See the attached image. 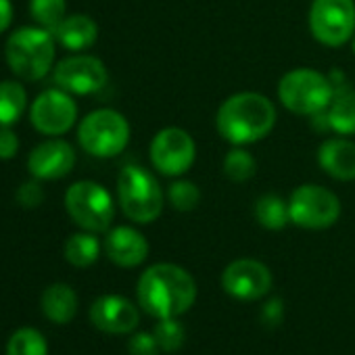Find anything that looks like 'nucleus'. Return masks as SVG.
<instances>
[{"instance_id": "obj_2", "label": "nucleus", "mask_w": 355, "mask_h": 355, "mask_svg": "<svg viewBox=\"0 0 355 355\" xmlns=\"http://www.w3.org/2000/svg\"><path fill=\"white\" fill-rule=\"evenodd\" d=\"M276 119V105L266 94L247 90L228 96L220 105L216 113V128L232 146H249L270 136Z\"/></svg>"}, {"instance_id": "obj_32", "label": "nucleus", "mask_w": 355, "mask_h": 355, "mask_svg": "<svg viewBox=\"0 0 355 355\" xmlns=\"http://www.w3.org/2000/svg\"><path fill=\"white\" fill-rule=\"evenodd\" d=\"M19 153V138L11 128H0V161L15 159Z\"/></svg>"}, {"instance_id": "obj_21", "label": "nucleus", "mask_w": 355, "mask_h": 355, "mask_svg": "<svg viewBox=\"0 0 355 355\" xmlns=\"http://www.w3.org/2000/svg\"><path fill=\"white\" fill-rule=\"evenodd\" d=\"M28 111V90L15 80L0 82V128H13Z\"/></svg>"}, {"instance_id": "obj_34", "label": "nucleus", "mask_w": 355, "mask_h": 355, "mask_svg": "<svg viewBox=\"0 0 355 355\" xmlns=\"http://www.w3.org/2000/svg\"><path fill=\"white\" fill-rule=\"evenodd\" d=\"M351 51H353V55H355V34H353V38H351Z\"/></svg>"}, {"instance_id": "obj_20", "label": "nucleus", "mask_w": 355, "mask_h": 355, "mask_svg": "<svg viewBox=\"0 0 355 355\" xmlns=\"http://www.w3.org/2000/svg\"><path fill=\"white\" fill-rule=\"evenodd\" d=\"M326 119L330 132L338 136H353L355 134V90L338 86L334 98L326 109Z\"/></svg>"}, {"instance_id": "obj_7", "label": "nucleus", "mask_w": 355, "mask_h": 355, "mask_svg": "<svg viewBox=\"0 0 355 355\" xmlns=\"http://www.w3.org/2000/svg\"><path fill=\"white\" fill-rule=\"evenodd\" d=\"M69 218L88 232H107L115 220V203L105 187L92 180L73 182L65 193Z\"/></svg>"}, {"instance_id": "obj_30", "label": "nucleus", "mask_w": 355, "mask_h": 355, "mask_svg": "<svg viewBox=\"0 0 355 355\" xmlns=\"http://www.w3.org/2000/svg\"><path fill=\"white\" fill-rule=\"evenodd\" d=\"M128 351H130V355H159L161 347H159L155 334H150V332H136L130 338Z\"/></svg>"}, {"instance_id": "obj_22", "label": "nucleus", "mask_w": 355, "mask_h": 355, "mask_svg": "<svg viewBox=\"0 0 355 355\" xmlns=\"http://www.w3.org/2000/svg\"><path fill=\"white\" fill-rule=\"evenodd\" d=\"M65 259L73 268H90L101 257V241L94 236V232H76L65 241L63 247Z\"/></svg>"}, {"instance_id": "obj_17", "label": "nucleus", "mask_w": 355, "mask_h": 355, "mask_svg": "<svg viewBox=\"0 0 355 355\" xmlns=\"http://www.w3.org/2000/svg\"><path fill=\"white\" fill-rule=\"evenodd\" d=\"M318 163L332 180H355V142L343 136L326 138L318 146Z\"/></svg>"}, {"instance_id": "obj_5", "label": "nucleus", "mask_w": 355, "mask_h": 355, "mask_svg": "<svg viewBox=\"0 0 355 355\" xmlns=\"http://www.w3.org/2000/svg\"><path fill=\"white\" fill-rule=\"evenodd\" d=\"M336 86L332 80L311 67H295L286 71L278 82V101L280 105L295 113L311 117L328 109L334 98Z\"/></svg>"}, {"instance_id": "obj_27", "label": "nucleus", "mask_w": 355, "mask_h": 355, "mask_svg": "<svg viewBox=\"0 0 355 355\" xmlns=\"http://www.w3.org/2000/svg\"><path fill=\"white\" fill-rule=\"evenodd\" d=\"M167 199L175 211H193L201 203V189L187 178H175L167 189Z\"/></svg>"}, {"instance_id": "obj_29", "label": "nucleus", "mask_w": 355, "mask_h": 355, "mask_svg": "<svg viewBox=\"0 0 355 355\" xmlns=\"http://www.w3.org/2000/svg\"><path fill=\"white\" fill-rule=\"evenodd\" d=\"M17 203L24 207V209H36L44 203V189L40 184V180H28L24 184H19L17 189V195H15Z\"/></svg>"}, {"instance_id": "obj_18", "label": "nucleus", "mask_w": 355, "mask_h": 355, "mask_svg": "<svg viewBox=\"0 0 355 355\" xmlns=\"http://www.w3.org/2000/svg\"><path fill=\"white\" fill-rule=\"evenodd\" d=\"M55 38L63 49L82 53L98 40V26L90 15H67L55 30Z\"/></svg>"}, {"instance_id": "obj_4", "label": "nucleus", "mask_w": 355, "mask_h": 355, "mask_svg": "<svg viewBox=\"0 0 355 355\" xmlns=\"http://www.w3.org/2000/svg\"><path fill=\"white\" fill-rule=\"evenodd\" d=\"M117 201L128 220L150 224L165 207V193L157 178L142 165H125L117 175Z\"/></svg>"}, {"instance_id": "obj_11", "label": "nucleus", "mask_w": 355, "mask_h": 355, "mask_svg": "<svg viewBox=\"0 0 355 355\" xmlns=\"http://www.w3.org/2000/svg\"><path fill=\"white\" fill-rule=\"evenodd\" d=\"M55 84L73 94V96H90L101 92L109 82L107 65L92 55H71L61 59L53 69Z\"/></svg>"}, {"instance_id": "obj_12", "label": "nucleus", "mask_w": 355, "mask_h": 355, "mask_svg": "<svg viewBox=\"0 0 355 355\" xmlns=\"http://www.w3.org/2000/svg\"><path fill=\"white\" fill-rule=\"evenodd\" d=\"M30 121L44 136H63L78 121V105L73 94L57 88H49L36 96L30 105Z\"/></svg>"}, {"instance_id": "obj_10", "label": "nucleus", "mask_w": 355, "mask_h": 355, "mask_svg": "<svg viewBox=\"0 0 355 355\" xmlns=\"http://www.w3.org/2000/svg\"><path fill=\"white\" fill-rule=\"evenodd\" d=\"M153 167L167 178H182L197 159L195 138L178 125L159 130L148 146Z\"/></svg>"}, {"instance_id": "obj_26", "label": "nucleus", "mask_w": 355, "mask_h": 355, "mask_svg": "<svg viewBox=\"0 0 355 355\" xmlns=\"http://www.w3.org/2000/svg\"><path fill=\"white\" fill-rule=\"evenodd\" d=\"M7 355H49V345L40 330L19 328L7 343Z\"/></svg>"}, {"instance_id": "obj_6", "label": "nucleus", "mask_w": 355, "mask_h": 355, "mask_svg": "<svg viewBox=\"0 0 355 355\" xmlns=\"http://www.w3.org/2000/svg\"><path fill=\"white\" fill-rule=\"evenodd\" d=\"M130 121L115 109L90 111L78 125L80 146L96 159H113L121 155L130 142Z\"/></svg>"}, {"instance_id": "obj_23", "label": "nucleus", "mask_w": 355, "mask_h": 355, "mask_svg": "<svg viewBox=\"0 0 355 355\" xmlns=\"http://www.w3.org/2000/svg\"><path fill=\"white\" fill-rule=\"evenodd\" d=\"M255 220L261 228L266 230H282L286 228V224H291V214H288V201H284L282 197L268 193L261 195L255 203Z\"/></svg>"}, {"instance_id": "obj_8", "label": "nucleus", "mask_w": 355, "mask_h": 355, "mask_svg": "<svg viewBox=\"0 0 355 355\" xmlns=\"http://www.w3.org/2000/svg\"><path fill=\"white\" fill-rule=\"evenodd\" d=\"M291 224L305 230H326L340 218V199L320 184H301L288 197Z\"/></svg>"}, {"instance_id": "obj_3", "label": "nucleus", "mask_w": 355, "mask_h": 355, "mask_svg": "<svg viewBox=\"0 0 355 355\" xmlns=\"http://www.w3.org/2000/svg\"><path fill=\"white\" fill-rule=\"evenodd\" d=\"M57 38L40 26H26L15 30L5 44V59L11 71L26 80L38 82L55 69Z\"/></svg>"}, {"instance_id": "obj_15", "label": "nucleus", "mask_w": 355, "mask_h": 355, "mask_svg": "<svg viewBox=\"0 0 355 355\" xmlns=\"http://www.w3.org/2000/svg\"><path fill=\"white\" fill-rule=\"evenodd\" d=\"M92 324L109 334H128L132 332L138 322L140 313L132 301L119 295H103L90 307Z\"/></svg>"}, {"instance_id": "obj_16", "label": "nucleus", "mask_w": 355, "mask_h": 355, "mask_svg": "<svg viewBox=\"0 0 355 355\" xmlns=\"http://www.w3.org/2000/svg\"><path fill=\"white\" fill-rule=\"evenodd\" d=\"M105 253L119 268H136L148 257L146 236L132 226H115L105 236Z\"/></svg>"}, {"instance_id": "obj_24", "label": "nucleus", "mask_w": 355, "mask_h": 355, "mask_svg": "<svg viewBox=\"0 0 355 355\" xmlns=\"http://www.w3.org/2000/svg\"><path fill=\"white\" fill-rule=\"evenodd\" d=\"M222 171L230 182L245 184L255 175L257 161L245 146H232L222 161Z\"/></svg>"}, {"instance_id": "obj_1", "label": "nucleus", "mask_w": 355, "mask_h": 355, "mask_svg": "<svg viewBox=\"0 0 355 355\" xmlns=\"http://www.w3.org/2000/svg\"><path fill=\"white\" fill-rule=\"evenodd\" d=\"M136 297L140 307L157 320L180 318L197 301V282L182 266L161 261L142 272Z\"/></svg>"}, {"instance_id": "obj_33", "label": "nucleus", "mask_w": 355, "mask_h": 355, "mask_svg": "<svg viewBox=\"0 0 355 355\" xmlns=\"http://www.w3.org/2000/svg\"><path fill=\"white\" fill-rule=\"evenodd\" d=\"M13 24V5L11 0H0V34L7 32Z\"/></svg>"}, {"instance_id": "obj_25", "label": "nucleus", "mask_w": 355, "mask_h": 355, "mask_svg": "<svg viewBox=\"0 0 355 355\" xmlns=\"http://www.w3.org/2000/svg\"><path fill=\"white\" fill-rule=\"evenodd\" d=\"M30 15L36 26L55 34V30L67 17V5L65 0H30Z\"/></svg>"}, {"instance_id": "obj_9", "label": "nucleus", "mask_w": 355, "mask_h": 355, "mask_svg": "<svg viewBox=\"0 0 355 355\" xmlns=\"http://www.w3.org/2000/svg\"><path fill=\"white\" fill-rule=\"evenodd\" d=\"M307 24L315 42L343 46L355 34V0H311Z\"/></svg>"}, {"instance_id": "obj_14", "label": "nucleus", "mask_w": 355, "mask_h": 355, "mask_svg": "<svg viewBox=\"0 0 355 355\" xmlns=\"http://www.w3.org/2000/svg\"><path fill=\"white\" fill-rule=\"evenodd\" d=\"M76 165V150L63 138H49L32 148L28 157V169L40 182L61 180L69 175Z\"/></svg>"}, {"instance_id": "obj_19", "label": "nucleus", "mask_w": 355, "mask_h": 355, "mask_svg": "<svg viewBox=\"0 0 355 355\" xmlns=\"http://www.w3.org/2000/svg\"><path fill=\"white\" fill-rule=\"evenodd\" d=\"M42 313L55 324H67L78 313V295L69 284H51L40 297Z\"/></svg>"}, {"instance_id": "obj_13", "label": "nucleus", "mask_w": 355, "mask_h": 355, "mask_svg": "<svg viewBox=\"0 0 355 355\" xmlns=\"http://www.w3.org/2000/svg\"><path fill=\"white\" fill-rule=\"evenodd\" d=\"M274 278L270 268L251 257L230 261L222 272V288L239 301H257L272 291Z\"/></svg>"}, {"instance_id": "obj_28", "label": "nucleus", "mask_w": 355, "mask_h": 355, "mask_svg": "<svg viewBox=\"0 0 355 355\" xmlns=\"http://www.w3.org/2000/svg\"><path fill=\"white\" fill-rule=\"evenodd\" d=\"M155 338L161 347L163 353H173L184 345L187 332L184 326L180 324L178 318H167V320H159L157 328H155Z\"/></svg>"}, {"instance_id": "obj_31", "label": "nucleus", "mask_w": 355, "mask_h": 355, "mask_svg": "<svg viewBox=\"0 0 355 355\" xmlns=\"http://www.w3.org/2000/svg\"><path fill=\"white\" fill-rule=\"evenodd\" d=\"M284 320V301L280 297H270L261 309V324L266 328H276Z\"/></svg>"}]
</instances>
